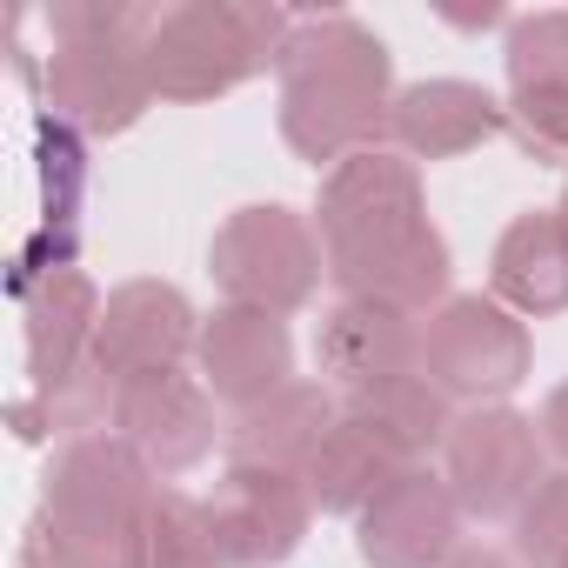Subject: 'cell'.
I'll use <instances>...</instances> for the list:
<instances>
[{
	"label": "cell",
	"mask_w": 568,
	"mask_h": 568,
	"mask_svg": "<svg viewBox=\"0 0 568 568\" xmlns=\"http://www.w3.org/2000/svg\"><path fill=\"white\" fill-rule=\"evenodd\" d=\"M315 355H322V368L342 388H362V382H382V375H415L422 368V315L388 308V302H348L342 295L322 315Z\"/></svg>",
	"instance_id": "18"
},
{
	"label": "cell",
	"mask_w": 568,
	"mask_h": 568,
	"mask_svg": "<svg viewBox=\"0 0 568 568\" xmlns=\"http://www.w3.org/2000/svg\"><path fill=\"white\" fill-rule=\"evenodd\" d=\"M561 568H568V561H561Z\"/></svg>",
	"instance_id": "29"
},
{
	"label": "cell",
	"mask_w": 568,
	"mask_h": 568,
	"mask_svg": "<svg viewBox=\"0 0 568 568\" xmlns=\"http://www.w3.org/2000/svg\"><path fill=\"white\" fill-rule=\"evenodd\" d=\"M488 295L515 315H561L568 308V227L555 207H535V214H515L488 254Z\"/></svg>",
	"instance_id": "19"
},
{
	"label": "cell",
	"mask_w": 568,
	"mask_h": 568,
	"mask_svg": "<svg viewBox=\"0 0 568 568\" xmlns=\"http://www.w3.org/2000/svg\"><path fill=\"white\" fill-rule=\"evenodd\" d=\"M101 295L81 267H48L21 295V335H28V375L34 388H61L94 368V335H101Z\"/></svg>",
	"instance_id": "15"
},
{
	"label": "cell",
	"mask_w": 568,
	"mask_h": 568,
	"mask_svg": "<svg viewBox=\"0 0 568 568\" xmlns=\"http://www.w3.org/2000/svg\"><path fill=\"white\" fill-rule=\"evenodd\" d=\"M508 134V108L475 81H415L388 108V148L408 161H455Z\"/></svg>",
	"instance_id": "16"
},
{
	"label": "cell",
	"mask_w": 568,
	"mask_h": 568,
	"mask_svg": "<svg viewBox=\"0 0 568 568\" xmlns=\"http://www.w3.org/2000/svg\"><path fill=\"white\" fill-rule=\"evenodd\" d=\"M535 428H541V442H548V448L568 462V382H561V388L541 402V422H535Z\"/></svg>",
	"instance_id": "25"
},
{
	"label": "cell",
	"mask_w": 568,
	"mask_h": 568,
	"mask_svg": "<svg viewBox=\"0 0 568 568\" xmlns=\"http://www.w3.org/2000/svg\"><path fill=\"white\" fill-rule=\"evenodd\" d=\"M281 74V141L302 161L342 168L362 148L388 141L395 61L375 28L355 14H295V34L274 61Z\"/></svg>",
	"instance_id": "2"
},
{
	"label": "cell",
	"mask_w": 568,
	"mask_h": 568,
	"mask_svg": "<svg viewBox=\"0 0 568 568\" xmlns=\"http://www.w3.org/2000/svg\"><path fill=\"white\" fill-rule=\"evenodd\" d=\"M508 134L548 161L568 168V8H541L508 21Z\"/></svg>",
	"instance_id": "11"
},
{
	"label": "cell",
	"mask_w": 568,
	"mask_h": 568,
	"mask_svg": "<svg viewBox=\"0 0 568 568\" xmlns=\"http://www.w3.org/2000/svg\"><path fill=\"white\" fill-rule=\"evenodd\" d=\"M14 568H48V555H41V541H34V535L21 541V555H14Z\"/></svg>",
	"instance_id": "27"
},
{
	"label": "cell",
	"mask_w": 568,
	"mask_h": 568,
	"mask_svg": "<svg viewBox=\"0 0 568 568\" xmlns=\"http://www.w3.org/2000/svg\"><path fill=\"white\" fill-rule=\"evenodd\" d=\"M207 515H214V541H221L227 568H281L308 541L315 495H308L302 475L227 462L214 495H207Z\"/></svg>",
	"instance_id": "8"
},
{
	"label": "cell",
	"mask_w": 568,
	"mask_h": 568,
	"mask_svg": "<svg viewBox=\"0 0 568 568\" xmlns=\"http://www.w3.org/2000/svg\"><path fill=\"white\" fill-rule=\"evenodd\" d=\"M555 214H561V227H568V187H561V201H555Z\"/></svg>",
	"instance_id": "28"
},
{
	"label": "cell",
	"mask_w": 568,
	"mask_h": 568,
	"mask_svg": "<svg viewBox=\"0 0 568 568\" xmlns=\"http://www.w3.org/2000/svg\"><path fill=\"white\" fill-rule=\"evenodd\" d=\"M194 348H201V315L187 308V295L174 281H121L101 308L94 368L114 388H128L148 375H174Z\"/></svg>",
	"instance_id": "10"
},
{
	"label": "cell",
	"mask_w": 568,
	"mask_h": 568,
	"mask_svg": "<svg viewBox=\"0 0 568 568\" xmlns=\"http://www.w3.org/2000/svg\"><path fill=\"white\" fill-rule=\"evenodd\" d=\"M194 362H201L207 395L214 402H234V415H241V408H254L274 388L295 382V335H288V322L267 315V308L221 302L214 315H201Z\"/></svg>",
	"instance_id": "13"
},
{
	"label": "cell",
	"mask_w": 568,
	"mask_h": 568,
	"mask_svg": "<svg viewBox=\"0 0 568 568\" xmlns=\"http://www.w3.org/2000/svg\"><path fill=\"white\" fill-rule=\"evenodd\" d=\"M148 568H227L221 541H214V515L207 501L161 488L154 515H148Z\"/></svg>",
	"instance_id": "22"
},
{
	"label": "cell",
	"mask_w": 568,
	"mask_h": 568,
	"mask_svg": "<svg viewBox=\"0 0 568 568\" xmlns=\"http://www.w3.org/2000/svg\"><path fill=\"white\" fill-rule=\"evenodd\" d=\"M315 234L328 254V281L348 302H388L408 315H435L448 302V241L428 221L422 168L395 148H362L322 174Z\"/></svg>",
	"instance_id": "1"
},
{
	"label": "cell",
	"mask_w": 568,
	"mask_h": 568,
	"mask_svg": "<svg viewBox=\"0 0 568 568\" xmlns=\"http://www.w3.org/2000/svg\"><path fill=\"white\" fill-rule=\"evenodd\" d=\"M402 468H415V462H402L375 428H362L355 415H342L328 435H322V448H315V462H308V495H315V508L322 515H362Z\"/></svg>",
	"instance_id": "21"
},
{
	"label": "cell",
	"mask_w": 568,
	"mask_h": 568,
	"mask_svg": "<svg viewBox=\"0 0 568 568\" xmlns=\"http://www.w3.org/2000/svg\"><path fill=\"white\" fill-rule=\"evenodd\" d=\"M535 342L521 328L515 308H501L495 295H448L435 315H422V375L448 395V402H501L528 382Z\"/></svg>",
	"instance_id": "6"
},
{
	"label": "cell",
	"mask_w": 568,
	"mask_h": 568,
	"mask_svg": "<svg viewBox=\"0 0 568 568\" xmlns=\"http://www.w3.org/2000/svg\"><path fill=\"white\" fill-rule=\"evenodd\" d=\"M48 21H54V41H148L161 8H134V0H61Z\"/></svg>",
	"instance_id": "24"
},
{
	"label": "cell",
	"mask_w": 568,
	"mask_h": 568,
	"mask_svg": "<svg viewBox=\"0 0 568 568\" xmlns=\"http://www.w3.org/2000/svg\"><path fill=\"white\" fill-rule=\"evenodd\" d=\"M541 428L508 408V402H481V408H462L448 442H442V475L462 501V515L475 521H515L521 501L535 495L541 481Z\"/></svg>",
	"instance_id": "7"
},
{
	"label": "cell",
	"mask_w": 568,
	"mask_h": 568,
	"mask_svg": "<svg viewBox=\"0 0 568 568\" xmlns=\"http://www.w3.org/2000/svg\"><path fill=\"white\" fill-rule=\"evenodd\" d=\"M207 267H214L227 302L267 308V315H295L302 302H315L322 274H328V254H322V234L295 207L254 201V207H234L214 227Z\"/></svg>",
	"instance_id": "4"
},
{
	"label": "cell",
	"mask_w": 568,
	"mask_h": 568,
	"mask_svg": "<svg viewBox=\"0 0 568 568\" xmlns=\"http://www.w3.org/2000/svg\"><path fill=\"white\" fill-rule=\"evenodd\" d=\"M515 561L521 568H561L568 561V468L541 475L535 495L515 515Z\"/></svg>",
	"instance_id": "23"
},
{
	"label": "cell",
	"mask_w": 568,
	"mask_h": 568,
	"mask_svg": "<svg viewBox=\"0 0 568 568\" xmlns=\"http://www.w3.org/2000/svg\"><path fill=\"white\" fill-rule=\"evenodd\" d=\"M295 34L288 8L261 0H181L161 8V21L141 41V68L154 81V101H221L261 68L281 61Z\"/></svg>",
	"instance_id": "3"
},
{
	"label": "cell",
	"mask_w": 568,
	"mask_h": 568,
	"mask_svg": "<svg viewBox=\"0 0 568 568\" xmlns=\"http://www.w3.org/2000/svg\"><path fill=\"white\" fill-rule=\"evenodd\" d=\"M41 88L54 121L74 134H128L154 108L141 41H54Z\"/></svg>",
	"instance_id": "9"
},
{
	"label": "cell",
	"mask_w": 568,
	"mask_h": 568,
	"mask_svg": "<svg viewBox=\"0 0 568 568\" xmlns=\"http://www.w3.org/2000/svg\"><path fill=\"white\" fill-rule=\"evenodd\" d=\"M342 415H355L362 428H375L402 462H415L422 468V455L428 448H442L448 442V428H455V402L415 368V375H382V382H362V388H348L342 395Z\"/></svg>",
	"instance_id": "20"
},
{
	"label": "cell",
	"mask_w": 568,
	"mask_h": 568,
	"mask_svg": "<svg viewBox=\"0 0 568 568\" xmlns=\"http://www.w3.org/2000/svg\"><path fill=\"white\" fill-rule=\"evenodd\" d=\"M442 568H521L515 555H501V548H481V541H462Z\"/></svg>",
	"instance_id": "26"
},
{
	"label": "cell",
	"mask_w": 568,
	"mask_h": 568,
	"mask_svg": "<svg viewBox=\"0 0 568 568\" xmlns=\"http://www.w3.org/2000/svg\"><path fill=\"white\" fill-rule=\"evenodd\" d=\"M154 495H161V475L148 468V455L108 428V435L61 442V455L48 462L34 521L48 535H148Z\"/></svg>",
	"instance_id": "5"
},
{
	"label": "cell",
	"mask_w": 568,
	"mask_h": 568,
	"mask_svg": "<svg viewBox=\"0 0 568 568\" xmlns=\"http://www.w3.org/2000/svg\"><path fill=\"white\" fill-rule=\"evenodd\" d=\"M355 548L368 568H442L462 548V501H455L448 475L402 468L355 515Z\"/></svg>",
	"instance_id": "12"
},
{
	"label": "cell",
	"mask_w": 568,
	"mask_h": 568,
	"mask_svg": "<svg viewBox=\"0 0 568 568\" xmlns=\"http://www.w3.org/2000/svg\"><path fill=\"white\" fill-rule=\"evenodd\" d=\"M214 395L194 375H148L114 388V435L148 455L154 475H187L214 455Z\"/></svg>",
	"instance_id": "14"
},
{
	"label": "cell",
	"mask_w": 568,
	"mask_h": 568,
	"mask_svg": "<svg viewBox=\"0 0 568 568\" xmlns=\"http://www.w3.org/2000/svg\"><path fill=\"white\" fill-rule=\"evenodd\" d=\"M342 422V402L328 395V382H288L267 402L241 408L227 428V462L241 468H281V475H308L322 435Z\"/></svg>",
	"instance_id": "17"
}]
</instances>
